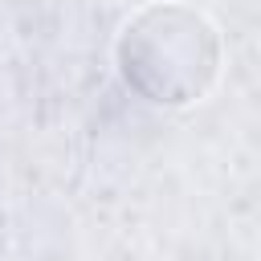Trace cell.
<instances>
[{"instance_id": "cell-1", "label": "cell", "mask_w": 261, "mask_h": 261, "mask_svg": "<svg viewBox=\"0 0 261 261\" xmlns=\"http://www.w3.org/2000/svg\"><path fill=\"white\" fill-rule=\"evenodd\" d=\"M114 65L126 90L151 106L200 102L224 65L216 24L192 4H143L114 41Z\"/></svg>"}]
</instances>
